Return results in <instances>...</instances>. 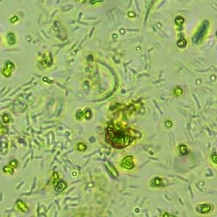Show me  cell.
Returning <instances> with one entry per match:
<instances>
[{"mask_svg":"<svg viewBox=\"0 0 217 217\" xmlns=\"http://www.w3.org/2000/svg\"><path fill=\"white\" fill-rule=\"evenodd\" d=\"M136 133L132 128L123 125L120 123H112L107 128L106 141L117 149H121L130 146L136 138Z\"/></svg>","mask_w":217,"mask_h":217,"instance_id":"1","label":"cell"},{"mask_svg":"<svg viewBox=\"0 0 217 217\" xmlns=\"http://www.w3.org/2000/svg\"><path fill=\"white\" fill-rule=\"evenodd\" d=\"M15 69L16 66L13 62L10 60L6 61L1 70V75L5 78H10Z\"/></svg>","mask_w":217,"mask_h":217,"instance_id":"2","label":"cell"},{"mask_svg":"<svg viewBox=\"0 0 217 217\" xmlns=\"http://www.w3.org/2000/svg\"><path fill=\"white\" fill-rule=\"evenodd\" d=\"M4 41H5V44L9 46H15L17 43V36L13 31L7 32V34L4 36Z\"/></svg>","mask_w":217,"mask_h":217,"instance_id":"3","label":"cell"},{"mask_svg":"<svg viewBox=\"0 0 217 217\" xmlns=\"http://www.w3.org/2000/svg\"><path fill=\"white\" fill-rule=\"evenodd\" d=\"M120 167L125 169L131 170L135 167V161L133 156H128L122 160Z\"/></svg>","mask_w":217,"mask_h":217,"instance_id":"4","label":"cell"},{"mask_svg":"<svg viewBox=\"0 0 217 217\" xmlns=\"http://www.w3.org/2000/svg\"><path fill=\"white\" fill-rule=\"evenodd\" d=\"M212 209H213V206L210 205V204H200V205L196 206V211L199 213H201V214H205V213H210Z\"/></svg>","mask_w":217,"mask_h":217,"instance_id":"5","label":"cell"},{"mask_svg":"<svg viewBox=\"0 0 217 217\" xmlns=\"http://www.w3.org/2000/svg\"><path fill=\"white\" fill-rule=\"evenodd\" d=\"M67 183L64 180H59L57 182V184L55 185V187H54V191L56 192H62V191H64L67 188Z\"/></svg>","mask_w":217,"mask_h":217,"instance_id":"6","label":"cell"},{"mask_svg":"<svg viewBox=\"0 0 217 217\" xmlns=\"http://www.w3.org/2000/svg\"><path fill=\"white\" fill-rule=\"evenodd\" d=\"M16 205H17V208H18V210H20V211L22 212V213H27V212H28L29 208L28 205H27L23 201H22L21 200H17Z\"/></svg>","mask_w":217,"mask_h":217,"instance_id":"7","label":"cell"},{"mask_svg":"<svg viewBox=\"0 0 217 217\" xmlns=\"http://www.w3.org/2000/svg\"><path fill=\"white\" fill-rule=\"evenodd\" d=\"M20 17L17 14L13 13L12 15L9 16V23L12 24V25H17V24H18L19 22H20Z\"/></svg>","mask_w":217,"mask_h":217,"instance_id":"8","label":"cell"},{"mask_svg":"<svg viewBox=\"0 0 217 217\" xmlns=\"http://www.w3.org/2000/svg\"><path fill=\"white\" fill-rule=\"evenodd\" d=\"M163 185V180L160 177H155L151 182V186L152 187H159Z\"/></svg>","mask_w":217,"mask_h":217,"instance_id":"9","label":"cell"},{"mask_svg":"<svg viewBox=\"0 0 217 217\" xmlns=\"http://www.w3.org/2000/svg\"><path fill=\"white\" fill-rule=\"evenodd\" d=\"M179 149H180V152L181 153L182 155H185V154H187L189 153V149L187 148V146L186 145L184 144H182L180 146H179Z\"/></svg>","mask_w":217,"mask_h":217,"instance_id":"10","label":"cell"},{"mask_svg":"<svg viewBox=\"0 0 217 217\" xmlns=\"http://www.w3.org/2000/svg\"><path fill=\"white\" fill-rule=\"evenodd\" d=\"M3 172L6 174H12L14 173V169L11 167L9 165L8 166H4L3 168Z\"/></svg>","mask_w":217,"mask_h":217,"instance_id":"11","label":"cell"},{"mask_svg":"<svg viewBox=\"0 0 217 217\" xmlns=\"http://www.w3.org/2000/svg\"><path fill=\"white\" fill-rule=\"evenodd\" d=\"M87 149V146L85 145L83 143H78L77 144V149H78L79 151H86Z\"/></svg>","mask_w":217,"mask_h":217,"instance_id":"12","label":"cell"},{"mask_svg":"<svg viewBox=\"0 0 217 217\" xmlns=\"http://www.w3.org/2000/svg\"><path fill=\"white\" fill-rule=\"evenodd\" d=\"M1 121L4 124H8L10 122V117L8 114H4L1 117Z\"/></svg>","mask_w":217,"mask_h":217,"instance_id":"13","label":"cell"},{"mask_svg":"<svg viewBox=\"0 0 217 217\" xmlns=\"http://www.w3.org/2000/svg\"><path fill=\"white\" fill-rule=\"evenodd\" d=\"M84 117V112L82 110H78L76 113V118L78 120H82Z\"/></svg>","mask_w":217,"mask_h":217,"instance_id":"14","label":"cell"},{"mask_svg":"<svg viewBox=\"0 0 217 217\" xmlns=\"http://www.w3.org/2000/svg\"><path fill=\"white\" fill-rule=\"evenodd\" d=\"M182 93H183L182 89L181 88H180V87H177V88L174 89V94L176 96H180L182 94Z\"/></svg>","mask_w":217,"mask_h":217,"instance_id":"15","label":"cell"},{"mask_svg":"<svg viewBox=\"0 0 217 217\" xmlns=\"http://www.w3.org/2000/svg\"><path fill=\"white\" fill-rule=\"evenodd\" d=\"M9 165L11 167H12V168L14 169H16L17 167V165H18V161H17V160H15V159H12V160H11L10 161H9Z\"/></svg>","mask_w":217,"mask_h":217,"instance_id":"16","label":"cell"},{"mask_svg":"<svg viewBox=\"0 0 217 217\" xmlns=\"http://www.w3.org/2000/svg\"><path fill=\"white\" fill-rule=\"evenodd\" d=\"M52 179H53V183L55 184V182H57L58 180H59V174L57 172H54L52 175Z\"/></svg>","mask_w":217,"mask_h":217,"instance_id":"17","label":"cell"},{"mask_svg":"<svg viewBox=\"0 0 217 217\" xmlns=\"http://www.w3.org/2000/svg\"><path fill=\"white\" fill-rule=\"evenodd\" d=\"M165 126L167 127V128H171L172 126V123L171 121H166V123H165Z\"/></svg>","mask_w":217,"mask_h":217,"instance_id":"18","label":"cell"},{"mask_svg":"<svg viewBox=\"0 0 217 217\" xmlns=\"http://www.w3.org/2000/svg\"><path fill=\"white\" fill-rule=\"evenodd\" d=\"M211 159H212V161H213V163L216 164L217 161H216V153H215V154H213V155L212 156Z\"/></svg>","mask_w":217,"mask_h":217,"instance_id":"19","label":"cell"},{"mask_svg":"<svg viewBox=\"0 0 217 217\" xmlns=\"http://www.w3.org/2000/svg\"><path fill=\"white\" fill-rule=\"evenodd\" d=\"M162 216H164V217H169V216H171V217H173V216H174V215H170V214H169V213H164V215H162Z\"/></svg>","mask_w":217,"mask_h":217,"instance_id":"20","label":"cell"},{"mask_svg":"<svg viewBox=\"0 0 217 217\" xmlns=\"http://www.w3.org/2000/svg\"><path fill=\"white\" fill-rule=\"evenodd\" d=\"M1 41H2V40H1V36H0V43H1Z\"/></svg>","mask_w":217,"mask_h":217,"instance_id":"21","label":"cell"}]
</instances>
